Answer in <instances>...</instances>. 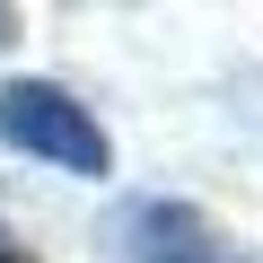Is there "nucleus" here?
<instances>
[{"label": "nucleus", "mask_w": 263, "mask_h": 263, "mask_svg": "<svg viewBox=\"0 0 263 263\" xmlns=\"http://www.w3.org/2000/svg\"><path fill=\"white\" fill-rule=\"evenodd\" d=\"M0 149H18V158H44L62 176H114V141H105V123L53 88V79H0Z\"/></svg>", "instance_id": "1"}, {"label": "nucleus", "mask_w": 263, "mask_h": 263, "mask_svg": "<svg viewBox=\"0 0 263 263\" xmlns=\"http://www.w3.org/2000/svg\"><path fill=\"white\" fill-rule=\"evenodd\" d=\"M114 246H123V263H228L219 228L193 202H132V211H114Z\"/></svg>", "instance_id": "2"}, {"label": "nucleus", "mask_w": 263, "mask_h": 263, "mask_svg": "<svg viewBox=\"0 0 263 263\" xmlns=\"http://www.w3.org/2000/svg\"><path fill=\"white\" fill-rule=\"evenodd\" d=\"M9 35H18V9H0V44H9Z\"/></svg>", "instance_id": "3"}]
</instances>
